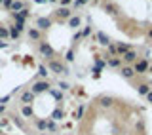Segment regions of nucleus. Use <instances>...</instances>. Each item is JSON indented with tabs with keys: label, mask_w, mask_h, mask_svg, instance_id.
Returning a JSON list of instances; mask_svg holds the SVG:
<instances>
[{
	"label": "nucleus",
	"mask_w": 152,
	"mask_h": 135,
	"mask_svg": "<svg viewBox=\"0 0 152 135\" xmlns=\"http://www.w3.org/2000/svg\"><path fill=\"white\" fill-rule=\"evenodd\" d=\"M48 70H51V72H55V74H70L69 69L61 63V61H55V59H51L50 63H48Z\"/></svg>",
	"instance_id": "obj_1"
},
{
	"label": "nucleus",
	"mask_w": 152,
	"mask_h": 135,
	"mask_svg": "<svg viewBox=\"0 0 152 135\" xmlns=\"http://www.w3.org/2000/svg\"><path fill=\"white\" fill-rule=\"evenodd\" d=\"M31 91H32L34 95H38V93H46V91H50V84H48L46 80H38V82H34V84H32Z\"/></svg>",
	"instance_id": "obj_2"
},
{
	"label": "nucleus",
	"mask_w": 152,
	"mask_h": 135,
	"mask_svg": "<svg viewBox=\"0 0 152 135\" xmlns=\"http://www.w3.org/2000/svg\"><path fill=\"white\" fill-rule=\"evenodd\" d=\"M38 50H40V54L46 57V59H50L51 61V57H53V48H51L50 44H48V42H40V46H38Z\"/></svg>",
	"instance_id": "obj_3"
},
{
	"label": "nucleus",
	"mask_w": 152,
	"mask_h": 135,
	"mask_svg": "<svg viewBox=\"0 0 152 135\" xmlns=\"http://www.w3.org/2000/svg\"><path fill=\"white\" fill-rule=\"evenodd\" d=\"M133 69H135V74H145V72H148L150 65H148L146 59H141V61H137V63L133 65Z\"/></svg>",
	"instance_id": "obj_4"
},
{
	"label": "nucleus",
	"mask_w": 152,
	"mask_h": 135,
	"mask_svg": "<svg viewBox=\"0 0 152 135\" xmlns=\"http://www.w3.org/2000/svg\"><path fill=\"white\" fill-rule=\"evenodd\" d=\"M51 27V19L50 17H38L36 19V29L38 31H48Z\"/></svg>",
	"instance_id": "obj_5"
},
{
	"label": "nucleus",
	"mask_w": 152,
	"mask_h": 135,
	"mask_svg": "<svg viewBox=\"0 0 152 135\" xmlns=\"http://www.w3.org/2000/svg\"><path fill=\"white\" fill-rule=\"evenodd\" d=\"M55 15L59 17V19H70V17H72V10H70V8H63V6H61L59 10H55Z\"/></svg>",
	"instance_id": "obj_6"
},
{
	"label": "nucleus",
	"mask_w": 152,
	"mask_h": 135,
	"mask_svg": "<svg viewBox=\"0 0 152 135\" xmlns=\"http://www.w3.org/2000/svg\"><path fill=\"white\" fill-rule=\"evenodd\" d=\"M120 74L124 76V78H127V80H131L133 76H135V69H133L131 65H124L122 69H120Z\"/></svg>",
	"instance_id": "obj_7"
},
{
	"label": "nucleus",
	"mask_w": 152,
	"mask_h": 135,
	"mask_svg": "<svg viewBox=\"0 0 152 135\" xmlns=\"http://www.w3.org/2000/svg\"><path fill=\"white\" fill-rule=\"evenodd\" d=\"M124 63H127V65H131V63H137V51L135 50H129L127 54H124Z\"/></svg>",
	"instance_id": "obj_8"
},
{
	"label": "nucleus",
	"mask_w": 152,
	"mask_h": 135,
	"mask_svg": "<svg viewBox=\"0 0 152 135\" xmlns=\"http://www.w3.org/2000/svg\"><path fill=\"white\" fill-rule=\"evenodd\" d=\"M95 40H97L101 46H104V48H108V44H110V38H108L107 34H104L103 31H99L97 34H95Z\"/></svg>",
	"instance_id": "obj_9"
},
{
	"label": "nucleus",
	"mask_w": 152,
	"mask_h": 135,
	"mask_svg": "<svg viewBox=\"0 0 152 135\" xmlns=\"http://www.w3.org/2000/svg\"><path fill=\"white\" fill-rule=\"evenodd\" d=\"M34 97H36V95L32 93L31 90H28V91H23V93H21V103H23V105H32Z\"/></svg>",
	"instance_id": "obj_10"
},
{
	"label": "nucleus",
	"mask_w": 152,
	"mask_h": 135,
	"mask_svg": "<svg viewBox=\"0 0 152 135\" xmlns=\"http://www.w3.org/2000/svg\"><path fill=\"white\" fill-rule=\"evenodd\" d=\"M28 38H31V40H34V42H40V38H42V31H38L36 27L28 29Z\"/></svg>",
	"instance_id": "obj_11"
},
{
	"label": "nucleus",
	"mask_w": 152,
	"mask_h": 135,
	"mask_svg": "<svg viewBox=\"0 0 152 135\" xmlns=\"http://www.w3.org/2000/svg\"><path fill=\"white\" fill-rule=\"evenodd\" d=\"M112 103H114V99L110 97V95H103V97H99V105H101L103 109L112 107Z\"/></svg>",
	"instance_id": "obj_12"
},
{
	"label": "nucleus",
	"mask_w": 152,
	"mask_h": 135,
	"mask_svg": "<svg viewBox=\"0 0 152 135\" xmlns=\"http://www.w3.org/2000/svg\"><path fill=\"white\" fill-rule=\"evenodd\" d=\"M107 65L112 67V69H122V59H118V57H107Z\"/></svg>",
	"instance_id": "obj_13"
},
{
	"label": "nucleus",
	"mask_w": 152,
	"mask_h": 135,
	"mask_svg": "<svg viewBox=\"0 0 152 135\" xmlns=\"http://www.w3.org/2000/svg\"><path fill=\"white\" fill-rule=\"evenodd\" d=\"M21 10H25V4H23L21 0H13V4H12V10H10V12H12V13H19Z\"/></svg>",
	"instance_id": "obj_14"
},
{
	"label": "nucleus",
	"mask_w": 152,
	"mask_h": 135,
	"mask_svg": "<svg viewBox=\"0 0 152 135\" xmlns=\"http://www.w3.org/2000/svg\"><path fill=\"white\" fill-rule=\"evenodd\" d=\"M129 50H131L129 44H116V55H124V54H127Z\"/></svg>",
	"instance_id": "obj_15"
},
{
	"label": "nucleus",
	"mask_w": 152,
	"mask_h": 135,
	"mask_svg": "<svg viewBox=\"0 0 152 135\" xmlns=\"http://www.w3.org/2000/svg\"><path fill=\"white\" fill-rule=\"evenodd\" d=\"M21 114H23L25 118H32V116H34V112H32V107H31V105H23V107H21Z\"/></svg>",
	"instance_id": "obj_16"
},
{
	"label": "nucleus",
	"mask_w": 152,
	"mask_h": 135,
	"mask_svg": "<svg viewBox=\"0 0 152 135\" xmlns=\"http://www.w3.org/2000/svg\"><path fill=\"white\" fill-rule=\"evenodd\" d=\"M137 91H139V95L146 97V95L150 93V88H148V84H139V86H137Z\"/></svg>",
	"instance_id": "obj_17"
},
{
	"label": "nucleus",
	"mask_w": 152,
	"mask_h": 135,
	"mask_svg": "<svg viewBox=\"0 0 152 135\" xmlns=\"http://www.w3.org/2000/svg\"><path fill=\"white\" fill-rule=\"evenodd\" d=\"M80 23H82V19H80L78 15H72V17L69 19V27H70V29H78Z\"/></svg>",
	"instance_id": "obj_18"
},
{
	"label": "nucleus",
	"mask_w": 152,
	"mask_h": 135,
	"mask_svg": "<svg viewBox=\"0 0 152 135\" xmlns=\"http://www.w3.org/2000/svg\"><path fill=\"white\" fill-rule=\"evenodd\" d=\"M104 65H107V61H104V57L101 59V57H95V69L97 70H103Z\"/></svg>",
	"instance_id": "obj_19"
},
{
	"label": "nucleus",
	"mask_w": 152,
	"mask_h": 135,
	"mask_svg": "<svg viewBox=\"0 0 152 135\" xmlns=\"http://www.w3.org/2000/svg\"><path fill=\"white\" fill-rule=\"evenodd\" d=\"M50 93H51V97H53L55 101H63V93H61V91H57V90H53V88H50Z\"/></svg>",
	"instance_id": "obj_20"
},
{
	"label": "nucleus",
	"mask_w": 152,
	"mask_h": 135,
	"mask_svg": "<svg viewBox=\"0 0 152 135\" xmlns=\"http://www.w3.org/2000/svg\"><path fill=\"white\" fill-rule=\"evenodd\" d=\"M8 31H10V38H12V40H17V38H19V31L15 29V25H12Z\"/></svg>",
	"instance_id": "obj_21"
},
{
	"label": "nucleus",
	"mask_w": 152,
	"mask_h": 135,
	"mask_svg": "<svg viewBox=\"0 0 152 135\" xmlns=\"http://www.w3.org/2000/svg\"><path fill=\"white\" fill-rule=\"evenodd\" d=\"M48 74H50V72H48V67H44V65L38 67V76H40V78H48Z\"/></svg>",
	"instance_id": "obj_22"
},
{
	"label": "nucleus",
	"mask_w": 152,
	"mask_h": 135,
	"mask_svg": "<svg viewBox=\"0 0 152 135\" xmlns=\"http://www.w3.org/2000/svg\"><path fill=\"white\" fill-rule=\"evenodd\" d=\"M63 116H65V112L61 109H55L53 112H51V118H55V120H63Z\"/></svg>",
	"instance_id": "obj_23"
},
{
	"label": "nucleus",
	"mask_w": 152,
	"mask_h": 135,
	"mask_svg": "<svg viewBox=\"0 0 152 135\" xmlns=\"http://www.w3.org/2000/svg\"><path fill=\"white\" fill-rule=\"evenodd\" d=\"M6 38H10V31L6 27H0V40H6Z\"/></svg>",
	"instance_id": "obj_24"
},
{
	"label": "nucleus",
	"mask_w": 152,
	"mask_h": 135,
	"mask_svg": "<svg viewBox=\"0 0 152 135\" xmlns=\"http://www.w3.org/2000/svg\"><path fill=\"white\" fill-rule=\"evenodd\" d=\"M36 128L38 129H48V120H36Z\"/></svg>",
	"instance_id": "obj_25"
},
{
	"label": "nucleus",
	"mask_w": 152,
	"mask_h": 135,
	"mask_svg": "<svg viewBox=\"0 0 152 135\" xmlns=\"http://www.w3.org/2000/svg\"><path fill=\"white\" fill-rule=\"evenodd\" d=\"M104 10H107L108 13H116L118 12V8L114 6V4H104Z\"/></svg>",
	"instance_id": "obj_26"
},
{
	"label": "nucleus",
	"mask_w": 152,
	"mask_h": 135,
	"mask_svg": "<svg viewBox=\"0 0 152 135\" xmlns=\"http://www.w3.org/2000/svg\"><path fill=\"white\" fill-rule=\"evenodd\" d=\"M65 59L72 63V61H74V50H69V51H66V54H65Z\"/></svg>",
	"instance_id": "obj_27"
},
{
	"label": "nucleus",
	"mask_w": 152,
	"mask_h": 135,
	"mask_svg": "<svg viewBox=\"0 0 152 135\" xmlns=\"http://www.w3.org/2000/svg\"><path fill=\"white\" fill-rule=\"evenodd\" d=\"M88 36H91V27H84L82 29V38H88Z\"/></svg>",
	"instance_id": "obj_28"
},
{
	"label": "nucleus",
	"mask_w": 152,
	"mask_h": 135,
	"mask_svg": "<svg viewBox=\"0 0 152 135\" xmlns=\"http://www.w3.org/2000/svg\"><path fill=\"white\" fill-rule=\"evenodd\" d=\"M12 4H13V0H2V8H6V10H12Z\"/></svg>",
	"instance_id": "obj_29"
},
{
	"label": "nucleus",
	"mask_w": 152,
	"mask_h": 135,
	"mask_svg": "<svg viewBox=\"0 0 152 135\" xmlns=\"http://www.w3.org/2000/svg\"><path fill=\"white\" fill-rule=\"evenodd\" d=\"M48 129H50V131H57V126H55L53 120H50V122H48Z\"/></svg>",
	"instance_id": "obj_30"
},
{
	"label": "nucleus",
	"mask_w": 152,
	"mask_h": 135,
	"mask_svg": "<svg viewBox=\"0 0 152 135\" xmlns=\"http://www.w3.org/2000/svg\"><path fill=\"white\" fill-rule=\"evenodd\" d=\"M89 0H74V8H80V6H84V4H88Z\"/></svg>",
	"instance_id": "obj_31"
},
{
	"label": "nucleus",
	"mask_w": 152,
	"mask_h": 135,
	"mask_svg": "<svg viewBox=\"0 0 152 135\" xmlns=\"http://www.w3.org/2000/svg\"><path fill=\"white\" fill-rule=\"evenodd\" d=\"M59 88L63 90V91H69V90H70V86L66 84V82H59Z\"/></svg>",
	"instance_id": "obj_32"
},
{
	"label": "nucleus",
	"mask_w": 152,
	"mask_h": 135,
	"mask_svg": "<svg viewBox=\"0 0 152 135\" xmlns=\"http://www.w3.org/2000/svg\"><path fill=\"white\" fill-rule=\"evenodd\" d=\"M63 8H69V4H72V0H59Z\"/></svg>",
	"instance_id": "obj_33"
},
{
	"label": "nucleus",
	"mask_w": 152,
	"mask_h": 135,
	"mask_svg": "<svg viewBox=\"0 0 152 135\" xmlns=\"http://www.w3.org/2000/svg\"><path fill=\"white\" fill-rule=\"evenodd\" d=\"M82 112H84V105H80L78 112H76V118H78V120H80V116H82Z\"/></svg>",
	"instance_id": "obj_34"
},
{
	"label": "nucleus",
	"mask_w": 152,
	"mask_h": 135,
	"mask_svg": "<svg viewBox=\"0 0 152 135\" xmlns=\"http://www.w3.org/2000/svg\"><path fill=\"white\" fill-rule=\"evenodd\" d=\"M10 44H8V42H4V40H0V50H6V48H8Z\"/></svg>",
	"instance_id": "obj_35"
},
{
	"label": "nucleus",
	"mask_w": 152,
	"mask_h": 135,
	"mask_svg": "<svg viewBox=\"0 0 152 135\" xmlns=\"http://www.w3.org/2000/svg\"><path fill=\"white\" fill-rule=\"evenodd\" d=\"M146 101H148V103H152V91H150L148 95H146Z\"/></svg>",
	"instance_id": "obj_36"
},
{
	"label": "nucleus",
	"mask_w": 152,
	"mask_h": 135,
	"mask_svg": "<svg viewBox=\"0 0 152 135\" xmlns=\"http://www.w3.org/2000/svg\"><path fill=\"white\" fill-rule=\"evenodd\" d=\"M146 38H152V29H148V32H146Z\"/></svg>",
	"instance_id": "obj_37"
},
{
	"label": "nucleus",
	"mask_w": 152,
	"mask_h": 135,
	"mask_svg": "<svg viewBox=\"0 0 152 135\" xmlns=\"http://www.w3.org/2000/svg\"><path fill=\"white\" fill-rule=\"evenodd\" d=\"M34 2H36V4H46L48 0H34Z\"/></svg>",
	"instance_id": "obj_38"
},
{
	"label": "nucleus",
	"mask_w": 152,
	"mask_h": 135,
	"mask_svg": "<svg viewBox=\"0 0 152 135\" xmlns=\"http://www.w3.org/2000/svg\"><path fill=\"white\" fill-rule=\"evenodd\" d=\"M4 112V105H0V114H2Z\"/></svg>",
	"instance_id": "obj_39"
},
{
	"label": "nucleus",
	"mask_w": 152,
	"mask_h": 135,
	"mask_svg": "<svg viewBox=\"0 0 152 135\" xmlns=\"http://www.w3.org/2000/svg\"><path fill=\"white\" fill-rule=\"evenodd\" d=\"M148 72H150V74H152V65H150V69H148Z\"/></svg>",
	"instance_id": "obj_40"
},
{
	"label": "nucleus",
	"mask_w": 152,
	"mask_h": 135,
	"mask_svg": "<svg viewBox=\"0 0 152 135\" xmlns=\"http://www.w3.org/2000/svg\"><path fill=\"white\" fill-rule=\"evenodd\" d=\"M48 2H57V0H48Z\"/></svg>",
	"instance_id": "obj_41"
},
{
	"label": "nucleus",
	"mask_w": 152,
	"mask_h": 135,
	"mask_svg": "<svg viewBox=\"0 0 152 135\" xmlns=\"http://www.w3.org/2000/svg\"><path fill=\"white\" fill-rule=\"evenodd\" d=\"M0 135H4V133H2V129H0Z\"/></svg>",
	"instance_id": "obj_42"
},
{
	"label": "nucleus",
	"mask_w": 152,
	"mask_h": 135,
	"mask_svg": "<svg viewBox=\"0 0 152 135\" xmlns=\"http://www.w3.org/2000/svg\"><path fill=\"white\" fill-rule=\"evenodd\" d=\"M0 6H2V0H0Z\"/></svg>",
	"instance_id": "obj_43"
},
{
	"label": "nucleus",
	"mask_w": 152,
	"mask_h": 135,
	"mask_svg": "<svg viewBox=\"0 0 152 135\" xmlns=\"http://www.w3.org/2000/svg\"><path fill=\"white\" fill-rule=\"evenodd\" d=\"M42 135H48V133H42Z\"/></svg>",
	"instance_id": "obj_44"
}]
</instances>
